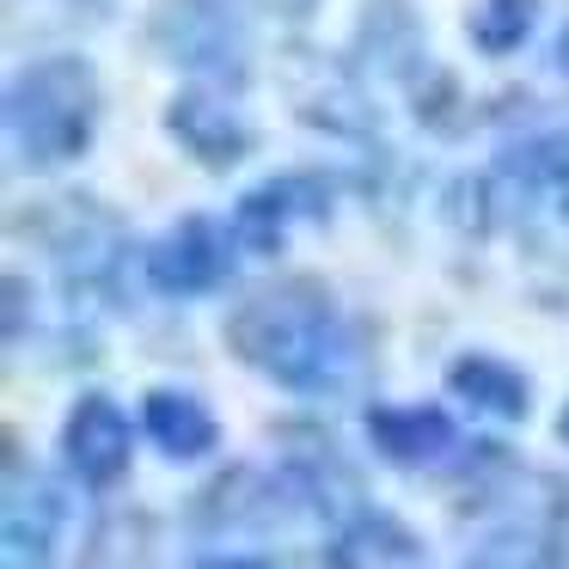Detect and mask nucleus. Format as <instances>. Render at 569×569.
<instances>
[{"mask_svg":"<svg viewBox=\"0 0 569 569\" xmlns=\"http://www.w3.org/2000/svg\"><path fill=\"white\" fill-rule=\"evenodd\" d=\"M227 349L270 386L307 398L343 392L349 373H356V331L331 300V288L312 282V276L270 282L239 300L227 312Z\"/></svg>","mask_w":569,"mask_h":569,"instance_id":"1","label":"nucleus"},{"mask_svg":"<svg viewBox=\"0 0 569 569\" xmlns=\"http://www.w3.org/2000/svg\"><path fill=\"white\" fill-rule=\"evenodd\" d=\"M99 68L87 56H38L7 87V141L26 172L74 166L99 129Z\"/></svg>","mask_w":569,"mask_h":569,"instance_id":"2","label":"nucleus"},{"mask_svg":"<svg viewBox=\"0 0 569 569\" xmlns=\"http://www.w3.org/2000/svg\"><path fill=\"white\" fill-rule=\"evenodd\" d=\"M148 43L160 62L184 68L202 87H246L251 74L246 0H160L148 19Z\"/></svg>","mask_w":569,"mask_h":569,"instance_id":"3","label":"nucleus"},{"mask_svg":"<svg viewBox=\"0 0 569 569\" xmlns=\"http://www.w3.org/2000/svg\"><path fill=\"white\" fill-rule=\"evenodd\" d=\"M26 227L38 233V246L56 258V270L68 276V288H111L123 270V221L92 197H50L26 214Z\"/></svg>","mask_w":569,"mask_h":569,"instance_id":"4","label":"nucleus"},{"mask_svg":"<svg viewBox=\"0 0 569 569\" xmlns=\"http://www.w3.org/2000/svg\"><path fill=\"white\" fill-rule=\"evenodd\" d=\"M282 80H288V104L312 129L349 141V148H373L380 141V111L368 99V74L361 68L337 62V56H319V50H295Z\"/></svg>","mask_w":569,"mask_h":569,"instance_id":"5","label":"nucleus"},{"mask_svg":"<svg viewBox=\"0 0 569 569\" xmlns=\"http://www.w3.org/2000/svg\"><path fill=\"white\" fill-rule=\"evenodd\" d=\"M483 197L496 209L539 214V221L569 233V129H545V136H520L515 148H502Z\"/></svg>","mask_w":569,"mask_h":569,"instance_id":"6","label":"nucleus"},{"mask_svg":"<svg viewBox=\"0 0 569 569\" xmlns=\"http://www.w3.org/2000/svg\"><path fill=\"white\" fill-rule=\"evenodd\" d=\"M68 502L38 466H26V447L7 435V508H0V545H7V569H50L56 539H62Z\"/></svg>","mask_w":569,"mask_h":569,"instance_id":"7","label":"nucleus"},{"mask_svg":"<svg viewBox=\"0 0 569 569\" xmlns=\"http://www.w3.org/2000/svg\"><path fill=\"white\" fill-rule=\"evenodd\" d=\"M233 246H239V233L221 227L214 214H184L166 239H153L148 282L172 300H202V295H214V288H227V276H233Z\"/></svg>","mask_w":569,"mask_h":569,"instance_id":"8","label":"nucleus"},{"mask_svg":"<svg viewBox=\"0 0 569 569\" xmlns=\"http://www.w3.org/2000/svg\"><path fill=\"white\" fill-rule=\"evenodd\" d=\"M166 136H172L197 166H209V172H233V166L258 148V129H251L246 111L227 99V87H202V80L166 104Z\"/></svg>","mask_w":569,"mask_h":569,"instance_id":"9","label":"nucleus"},{"mask_svg":"<svg viewBox=\"0 0 569 569\" xmlns=\"http://www.w3.org/2000/svg\"><path fill=\"white\" fill-rule=\"evenodd\" d=\"M129 453H136L129 410L104 392H80L62 417V466L74 471L87 490H111V483H123Z\"/></svg>","mask_w":569,"mask_h":569,"instance_id":"10","label":"nucleus"},{"mask_svg":"<svg viewBox=\"0 0 569 569\" xmlns=\"http://www.w3.org/2000/svg\"><path fill=\"white\" fill-rule=\"evenodd\" d=\"M422 43H429V31H422L410 0H361V13H356V68L361 74L417 87V74L429 68Z\"/></svg>","mask_w":569,"mask_h":569,"instance_id":"11","label":"nucleus"},{"mask_svg":"<svg viewBox=\"0 0 569 569\" xmlns=\"http://www.w3.org/2000/svg\"><path fill=\"white\" fill-rule=\"evenodd\" d=\"M325 214H331V184L312 172H288L233 202V233L246 251H276L295 221H325Z\"/></svg>","mask_w":569,"mask_h":569,"instance_id":"12","label":"nucleus"},{"mask_svg":"<svg viewBox=\"0 0 569 569\" xmlns=\"http://www.w3.org/2000/svg\"><path fill=\"white\" fill-rule=\"evenodd\" d=\"M361 429H368L373 453H380L386 466H405V471L441 466L459 447V429L441 405H368Z\"/></svg>","mask_w":569,"mask_h":569,"instance_id":"13","label":"nucleus"},{"mask_svg":"<svg viewBox=\"0 0 569 569\" xmlns=\"http://www.w3.org/2000/svg\"><path fill=\"white\" fill-rule=\"evenodd\" d=\"M319 557H325V569H398V563H417V539H410L405 520L361 502L356 515H343L325 532Z\"/></svg>","mask_w":569,"mask_h":569,"instance_id":"14","label":"nucleus"},{"mask_svg":"<svg viewBox=\"0 0 569 569\" xmlns=\"http://www.w3.org/2000/svg\"><path fill=\"white\" fill-rule=\"evenodd\" d=\"M141 429L160 447L166 459H209L221 447V422L202 405L197 392H178V386H160V392L141 398Z\"/></svg>","mask_w":569,"mask_h":569,"instance_id":"15","label":"nucleus"},{"mask_svg":"<svg viewBox=\"0 0 569 569\" xmlns=\"http://www.w3.org/2000/svg\"><path fill=\"white\" fill-rule=\"evenodd\" d=\"M447 392H453L459 405H471L478 417H496V422H520L532 410L527 373L508 368L502 356H483V349L447 361Z\"/></svg>","mask_w":569,"mask_h":569,"instance_id":"16","label":"nucleus"},{"mask_svg":"<svg viewBox=\"0 0 569 569\" xmlns=\"http://www.w3.org/2000/svg\"><path fill=\"white\" fill-rule=\"evenodd\" d=\"M539 26V0H478L466 13V31L483 56H515Z\"/></svg>","mask_w":569,"mask_h":569,"instance_id":"17","label":"nucleus"},{"mask_svg":"<svg viewBox=\"0 0 569 569\" xmlns=\"http://www.w3.org/2000/svg\"><path fill=\"white\" fill-rule=\"evenodd\" d=\"M31 337V282L7 276V349H19Z\"/></svg>","mask_w":569,"mask_h":569,"instance_id":"18","label":"nucleus"},{"mask_svg":"<svg viewBox=\"0 0 569 569\" xmlns=\"http://www.w3.org/2000/svg\"><path fill=\"white\" fill-rule=\"evenodd\" d=\"M197 569H276V563H263V557H202Z\"/></svg>","mask_w":569,"mask_h":569,"instance_id":"19","label":"nucleus"},{"mask_svg":"<svg viewBox=\"0 0 569 569\" xmlns=\"http://www.w3.org/2000/svg\"><path fill=\"white\" fill-rule=\"evenodd\" d=\"M258 7H270V13H282V19H307L319 0H258Z\"/></svg>","mask_w":569,"mask_h":569,"instance_id":"20","label":"nucleus"},{"mask_svg":"<svg viewBox=\"0 0 569 569\" xmlns=\"http://www.w3.org/2000/svg\"><path fill=\"white\" fill-rule=\"evenodd\" d=\"M557 74L569 80V26H563V38H557Z\"/></svg>","mask_w":569,"mask_h":569,"instance_id":"21","label":"nucleus"},{"mask_svg":"<svg viewBox=\"0 0 569 569\" xmlns=\"http://www.w3.org/2000/svg\"><path fill=\"white\" fill-rule=\"evenodd\" d=\"M557 435H563V447H569V405H563V417H557Z\"/></svg>","mask_w":569,"mask_h":569,"instance_id":"22","label":"nucleus"}]
</instances>
